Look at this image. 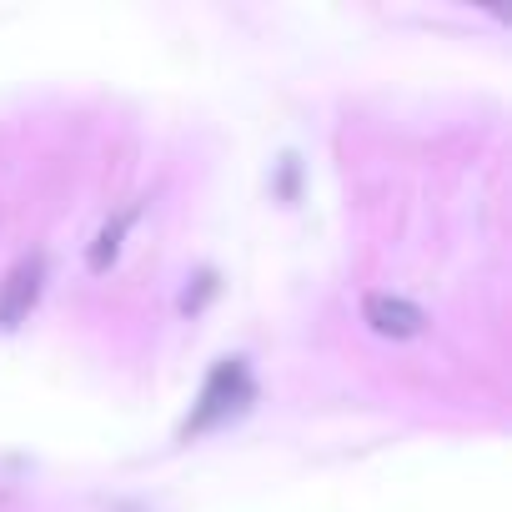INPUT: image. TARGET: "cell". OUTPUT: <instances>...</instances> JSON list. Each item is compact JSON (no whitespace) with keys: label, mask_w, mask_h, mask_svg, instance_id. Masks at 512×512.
<instances>
[{"label":"cell","mask_w":512,"mask_h":512,"mask_svg":"<svg viewBox=\"0 0 512 512\" xmlns=\"http://www.w3.org/2000/svg\"><path fill=\"white\" fill-rule=\"evenodd\" d=\"M41 292H46V256L36 251L26 262H16L6 282H0V332H16L21 322H31Z\"/></svg>","instance_id":"2"},{"label":"cell","mask_w":512,"mask_h":512,"mask_svg":"<svg viewBox=\"0 0 512 512\" xmlns=\"http://www.w3.org/2000/svg\"><path fill=\"white\" fill-rule=\"evenodd\" d=\"M251 402H256L251 362H246V357H221V362L206 372V382H201V392H196V402H191L186 422L176 427V442H191V437L216 432L221 422L241 417Z\"/></svg>","instance_id":"1"},{"label":"cell","mask_w":512,"mask_h":512,"mask_svg":"<svg viewBox=\"0 0 512 512\" xmlns=\"http://www.w3.org/2000/svg\"><path fill=\"white\" fill-rule=\"evenodd\" d=\"M362 322H367L377 337H387V342H412V337H422V332L432 327V317H427L417 302L392 297V292H367V297H362Z\"/></svg>","instance_id":"3"},{"label":"cell","mask_w":512,"mask_h":512,"mask_svg":"<svg viewBox=\"0 0 512 512\" xmlns=\"http://www.w3.org/2000/svg\"><path fill=\"white\" fill-rule=\"evenodd\" d=\"M136 211H141V206L131 201V206H121L116 216H106V221H101V231H96V236H91V246H86V272H91V277L111 272V262L121 256V241H126V231H131Z\"/></svg>","instance_id":"4"}]
</instances>
